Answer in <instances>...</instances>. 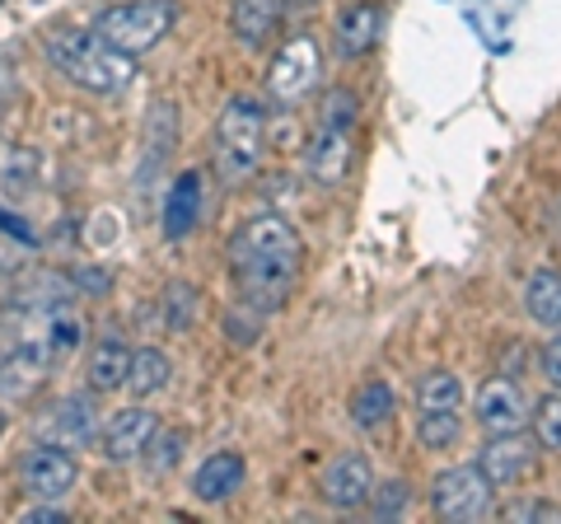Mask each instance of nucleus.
Returning a JSON list of instances; mask_svg holds the SVG:
<instances>
[{
  "label": "nucleus",
  "instance_id": "412c9836",
  "mask_svg": "<svg viewBox=\"0 0 561 524\" xmlns=\"http://www.w3.org/2000/svg\"><path fill=\"white\" fill-rule=\"evenodd\" d=\"M169 379H173V361L160 352V346H136V356H131V375H127V389H131L136 398H150V394L169 389Z\"/></svg>",
  "mask_w": 561,
  "mask_h": 524
},
{
  "label": "nucleus",
  "instance_id": "aec40b11",
  "mask_svg": "<svg viewBox=\"0 0 561 524\" xmlns=\"http://www.w3.org/2000/svg\"><path fill=\"white\" fill-rule=\"evenodd\" d=\"M524 309H529L534 323L561 328V272H552V267L534 272L529 286H524Z\"/></svg>",
  "mask_w": 561,
  "mask_h": 524
},
{
  "label": "nucleus",
  "instance_id": "f03ea898",
  "mask_svg": "<svg viewBox=\"0 0 561 524\" xmlns=\"http://www.w3.org/2000/svg\"><path fill=\"white\" fill-rule=\"evenodd\" d=\"M43 52L70 84L90 94H122L136 80V57L113 47L99 29H51Z\"/></svg>",
  "mask_w": 561,
  "mask_h": 524
},
{
  "label": "nucleus",
  "instance_id": "20e7f679",
  "mask_svg": "<svg viewBox=\"0 0 561 524\" xmlns=\"http://www.w3.org/2000/svg\"><path fill=\"white\" fill-rule=\"evenodd\" d=\"M262 141H267V109L253 94H234L216 122V173L230 187L253 179L262 160Z\"/></svg>",
  "mask_w": 561,
  "mask_h": 524
},
{
  "label": "nucleus",
  "instance_id": "b1692460",
  "mask_svg": "<svg viewBox=\"0 0 561 524\" xmlns=\"http://www.w3.org/2000/svg\"><path fill=\"white\" fill-rule=\"evenodd\" d=\"M408 501H412V487L402 482V478H383L375 482V492H370V520H402V511H408Z\"/></svg>",
  "mask_w": 561,
  "mask_h": 524
},
{
  "label": "nucleus",
  "instance_id": "0eeeda50",
  "mask_svg": "<svg viewBox=\"0 0 561 524\" xmlns=\"http://www.w3.org/2000/svg\"><path fill=\"white\" fill-rule=\"evenodd\" d=\"M33 435L66 449H90L94 441H103V422H99V408L84 394H66L33 417Z\"/></svg>",
  "mask_w": 561,
  "mask_h": 524
},
{
  "label": "nucleus",
  "instance_id": "2f4dec72",
  "mask_svg": "<svg viewBox=\"0 0 561 524\" xmlns=\"http://www.w3.org/2000/svg\"><path fill=\"white\" fill-rule=\"evenodd\" d=\"M313 5H319V0H280V10H290V14H305Z\"/></svg>",
  "mask_w": 561,
  "mask_h": 524
},
{
  "label": "nucleus",
  "instance_id": "423d86ee",
  "mask_svg": "<svg viewBox=\"0 0 561 524\" xmlns=\"http://www.w3.org/2000/svg\"><path fill=\"white\" fill-rule=\"evenodd\" d=\"M80 482V464H76V449L66 445H51L38 441L20 454V492L28 501H66Z\"/></svg>",
  "mask_w": 561,
  "mask_h": 524
},
{
  "label": "nucleus",
  "instance_id": "7c9ffc66",
  "mask_svg": "<svg viewBox=\"0 0 561 524\" xmlns=\"http://www.w3.org/2000/svg\"><path fill=\"white\" fill-rule=\"evenodd\" d=\"M542 375H548L561 389V338H552L548 346H542Z\"/></svg>",
  "mask_w": 561,
  "mask_h": 524
},
{
  "label": "nucleus",
  "instance_id": "9d476101",
  "mask_svg": "<svg viewBox=\"0 0 561 524\" xmlns=\"http://www.w3.org/2000/svg\"><path fill=\"white\" fill-rule=\"evenodd\" d=\"M375 492V468L370 459H365L360 449H342L332 454V459L323 464L319 474V497L328 505H337V511H356V505H365Z\"/></svg>",
  "mask_w": 561,
  "mask_h": 524
},
{
  "label": "nucleus",
  "instance_id": "c85d7f7f",
  "mask_svg": "<svg viewBox=\"0 0 561 524\" xmlns=\"http://www.w3.org/2000/svg\"><path fill=\"white\" fill-rule=\"evenodd\" d=\"M505 515H511V520H561V505L534 497V501H515Z\"/></svg>",
  "mask_w": 561,
  "mask_h": 524
},
{
  "label": "nucleus",
  "instance_id": "9b49d317",
  "mask_svg": "<svg viewBox=\"0 0 561 524\" xmlns=\"http://www.w3.org/2000/svg\"><path fill=\"white\" fill-rule=\"evenodd\" d=\"M154 431H160V417L150 408H122L108 426H103V454H108V464H131L146 454V445L154 441Z\"/></svg>",
  "mask_w": 561,
  "mask_h": 524
},
{
  "label": "nucleus",
  "instance_id": "473e14b6",
  "mask_svg": "<svg viewBox=\"0 0 561 524\" xmlns=\"http://www.w3.org/2000/svg\"><path fill=\"white\" fill-rule=\"evenodd\" d=\"M0 431H5V412H0Z\"/></svg>",
  "mask_w": 561,
  "mask_h": 524
},
{
  "label": "nucleus",
  "instance_id": "1a4fd4ad",
  "mask_svg": "<svg viewBox=\"0 0 561 524\" xmlns=\"http://www.w3.org/2000/svg\"><path fill=\"white\" fill-rule=\"evenodd\" d=\"M313 84H319V43L309 33H295L272 57V71H267V94L280 103H295L305 99Z\"/></svg>",
  "mask_w": 561,
  "mask_h": 524
},
{
  "label": "nucleus",
  "instance_id": "4468645a",
  "mask_svg": "<svg viewBox=\"0 0 561 524\" xmlns=\"http://www.w3.org/2000/svg\"><path fill=\"white\" fill-rule=\"evenodd\" d=\"M131 342L122 333H103L94 342L90 361H84V384H90V394H117L127 389V375H131Z\"/></svg>",
  "mask_w": 561,
  "mask_h": 524
},
{
  "label": "nucleus",
  "instance_id": "c756f323",
  "mask_svg": "<svg viewBox=\"0 0 561 524\" xmlns=\"http://www.w3.org/2000/svg\"><path fill=\"white\" fill-rule=\"evenodd\" d=\"M20 520H24V524H66L70 515L61 511V501H33Z\"/></svg>",
  "mask_w": 561,
  "mask_h": 524
},
{
  "label": "nucleus",
  "instance_id": "dca6fc26",
  "mask_svg": "<svg viewBox=\"0 0 561 524\" xmlns=\"http://www.w3.org/2000/svg\"><path fill=\"white\" fill-rule=\"evenodd\" d=\"M202 197H206L202 169H187V173H179V179L169 183V192H164V235L169 239H187L192 230H197Z\"/></svg>",
  "mask_w": 561,
  "mask_h": 524
},
{
  "label": "nucleus",
  "instance_id": "5701e85b",
  "mask_svg": "<svg viewBox=\"0 0 561 524\" xmlns=\"http://www.w3.org/2000/svg\"><path fill=\"white\" fill-rule=\"evenodd\" d=\"M146 474L150 478H164V474H173L179 468V459H183V431H154V441L146 445Z\"/></svg>",
  "mask_w": 561,
  "mask_h": 524
},
{
  "label": "nucleus",
  "instance_id": "393cba45",
  "mask_svg": "<svg viewBox=\"0 0 561 524\" xmlns=\"http://www.w3.org/2000/svg\"><path fill=\"white\" fill-rule=\"evenodd\" d=\"M459 431H463L459 412H426V417H421V426H416V435H421V445H426V449L459 445Z\"/></svg>",
  "mask_w": 561,
  "mask_h": 524
},
{
  "label": "nucleus",
  "instance_id": "bb28decb",
  "mask_svg": "<svg viewBox=\"0 0 561 524\" xmlns=\"http://www.w3.org/2000/svg\"><path fill=\"white\" fill-rule=\"evenodd\" d=\"M192 309H197V291H192L187 282H169L164 286V319L173 333H183V328L192 323Z\"/></svg>",
  "mask_w": 561,
  "mask_h": 524
},
{
  "label": "nucleus",
  "instance_id": "f257e3e1",
  "mask_svg": "<svg viewBox=\"0 0 561 524\" xmlns=\"http://www.w3.org/2000/svg\"><path fill=\"white\" fill-rule=\"evenodd\" d=\"M225 262H230V282H234L239 305H249L267 319V314L286 309L295 286H300L305 239L280 212H262V216H249L230 235Z\"/></svg>",
  "mask_w": 561,
  "mask_h": 524
},
{
  "label": "nucleus",
  "instance_id": "f3484780",
  "mask_svg": "<svg viewBox=\"0 0 561 524\" xmlns=\"http://www.w3.org/2000/svg\"><path fill=\"white\" fill-rule=\"evenodd\" d=\"M280 0H234L230 5V33L243 52H257L276 33Z\"/></svg>",
  "mask_w": 561,
  "mask_h": 524
},
{
  "label": "nucleus",
  "instance_id": "4be33fe9",
  "mask_svg": "<svg viewBox=\"0 0 561 524\" xmlns=\"http://www.w3.org/2000/svg\"><path fill=\"white\" fill-rule=\"evenodd\" d=\"M463 408V384L454 379L449 371H435L416 384V412H459Z\"/></svg>",
  "mask_w": 561,
  "mask_h": 524
},
{
  "label": "nucleus",
  "instance_id": "f8f14e48",
  "mask_svg": "<svg viewBox=\"0 0 561 524\" xmlns=\"http://www.w3.org/2000/svg\"><path fill=\"white\" fill-rule=\"evenodd\" d=\"M243 482H249V464H243L239 454L220 449V454H206L197 464V474H192V497L206 501V505H225L243 492Z\"/></svg>",
  "mask_w": 561,
  "mask_h": 524
},
{
  "label": "nucleus",
  "instance_id": "39448f33",
  "mask_svg": "<svg viewBox=\"0 0 561 524\" xmlns=\"http://www.w3.org/2000/svg\"><path fill=\"white\" fill-rule=\"evenodd\" d=\"M173 20H179V0H117V5L99 10L94 29L127 57H146L169 38Z\"/></svg>",
  "mask_w": 561,
  "mask_h": 524
},
{
  "label": "nucleus",
  "instance_id": "2eb2a0df",
  "mask_svg": "<svg viewBox=\"0 0 561 524\" xmlns=\"http://www.w3.org/2000/svg\"><path fill=\"white\" fill-rule=\"evenodd\" d=\"M478 422L491 435L524 431V422H529V403H524L519 384H511V379H486L482 389H478Z\"/></svg>",
  "mask_w": 561,
  "mask_h": 524
},
{
  "label": "nucleus",
  "instance_id": "6e6552de",
  "mask_svg": "<svg viewBox=\"0 0 561 524\" xmlns=\"http://www.w3.org/2000/svg\"><path fill=\"white\" fill-rule=\"evenodd\" d=\"M491 492H496V487L486 482V474L478 464H459V468H445V474L435 478L431 505L440 520L468 524V520H482L491 511Z\"/></svg>",
  "mask_w": 561,
  "mask_h": 524
},
{
  "label": "nucleus",
  "instance_id": "a878e982",
  "mask_svg": "<svg viewBox=\"0 0 561 524\" xmlns=\"http://www.w3.org/2000/svg\"><path fill=\"white\" fill-rule=\"evenodd\" d=\"M534 435L542 449H561V389L542 394V403L534 408Z\"/></svg>",
  "mask_w": 561,
  "mask_h": 524
},
{
  "label": "nucleus",
  "instance_id": "7ed1b4c3",
  "mask_svg": "<svg viewBox=\"0 0 561 524\" xmlns=\"http://www.w3.org/2000/svg\"><path fill=\"white\" fill-rule=\"evenodd\" d=\"M356 117H360V99L351 90H328L323 109H319V132L305 150V173L319 187H337L346 183L351 155H356Z\"/></svg>",
  "mask_w": 561,
  "mask_h": 524
},
{
  "label": "nucleus",
  "instance_id": "ddd939ff",
  "mask_svg": "<svg viewBox=\"0 0 561 524\" xmlns=\"http://www.w3.org/2000/svg\"><path fill=\"white\" fill-rule=\"evenodd\" d=\"M534 464V441L524 431H505V435H491V441L482 445V459L478 468L486 474L491 487H511L519 482L524 474H529Z\"/></svg>",
  "mask_w": 561,
  "mask_h": 524
},
{
  "label": "nucleus",
  "instance_id": "cd10ccee",
  "mask_svg": "<svg viewBox=\"0 0 561 524\" xmlns=\"http://www.w3.org/2000/svg\"><path fill=\"white\" fill-rule=\"evenodd\" d=\"M262 333V314L243 305V319H239V305L225 314V338H230V346H253Z\"/></svg>",
  "mask_w": 561,
  "mask_h": 524
},
{
  "label": "nucleus",
  "instance_id": "a211bd4d",
  "mask_svg": "<svg viewBox=\"0 0 561 524\" xmlns=\"http://www.w3.org/2000/svg\"><path fill=\"white\" fill-rule=\"evenodd\" d=\"M379 33H383V10L360 0V5H351L337 20V52L342 57H365L379 43Z\"/></svg>",
  "mask_w": 561,
  "mask_h": 524
},
{
  "label": "nucleus",
  "instance_id": "6ab92c4d",
  "mask_svg": "<svg viewBox=\"0 0 561 524\" xmlns=\"http://www.w3.org/2000/svg\"><path fill=\"white\" fill-rule=\"evenodd\" d=\"M393 412H398V394L383 379L360 384L356 398H351V422L360 431H379L383 422H393Z\"/></svg>",
  "mask_w": 561,
  "mask_h": 524
}]
</instances>
